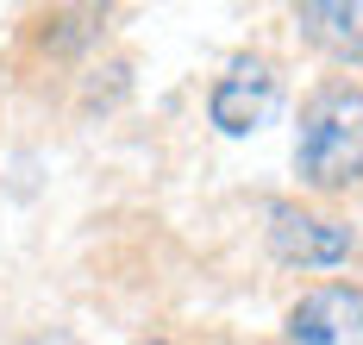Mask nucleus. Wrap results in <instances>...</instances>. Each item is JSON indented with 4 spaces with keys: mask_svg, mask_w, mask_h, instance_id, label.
<instances>
[{
    "mask_svg": "<svg viewBox=\"0 0 363 345\" xmlns=\"http://www.w3.org/2000/svg\"><path fill=\"white\" fill-rule=\"evenodd\" d=\"M294 176L320 201H338V195L363 189V82L332 76L301 101Z\"/></svg>",
    "mask_w": 363,
    "mask_h": 345,
    "instance_id": "obj_1",
    "label": "nucleus"
},
{
    "mask_svg": "<svg viewBox=\"0 0 363 345\" xmlns=\"http://www.w3.org/2000/svg\"><path fill=\"white\" fill-rule=\"evenodd\" d=\"M269 251L289 270H338L357 251V232L313 201H269Z\"/></svg>",
    "mask_w": 363,
    "mask_h": 345,
    "instance_id": "obj_2",
    "label": "nucleus"
},
{
    "mask_svg": "<svg viewBox=\"0 0 363 345\" xmlns=\"http://www.w3.org/2000/svg\"><path fill=\"white\" fill-rule=\"evenodd\" d=\"M276 101H282L276 63L245 50V57L225 63V76H213V88H207V119H213L225 138H251L257 126H269Z\"/></svg>",
    "mask_w": 363,
    "mask_h": 345,
    "instance_id": "obj_3",
    "label": "nucleus"
},
{
    "mask_svg": "<svg viewBox=\"0 0 363 345\" xmlns=\"http://www.w3.org/2000/svg\"><path fill=\"white\" fill-rule=\"evenodd\" d=\"M289 345H363V283H313L282 320Z\"/></svg>",
    "mask_w": 363,
    "mask_h": 345,
    "instance_id": "obj_4",
    "label": "nucleus"
},
{
    "mask_svg": "<svg viewBox=\"0 0 363 345\" xmlns=\"http://www.w3.org/2000/svg\"><path fill=\"white\" fill-rule=\"evenodd\" d=\"M294 26L332 63H363V0H307L294 6Z\"/></svg>",
    "mask_w": 363,
    "mask_h": 345,
    "instance_id": "obj_5",
    "label": "nucleus"
},
{
    "mask_svg": "<svg viewBox=\"0 0 363 345\" xmlns=\"http://www.w3.org/2000/svg\"><path fill=\"white\" fill-rule=\"evenodd\" d=\"M19 345H88V339H75L69 327H44V333H32V339H19Z\"/></svg>",
    "mask_w": 363,
    "mask_h": 345,
    "instance_id": "obj_6",
    "label": "nucleus"
},
{
    "mask_svg": "<svg viewBox=\"0 0 363 345\" xmlns=\"http://www.w3.org/2000/svg\"><path fill=\"white\" fill-rule=\"evenodd\" d=\"M138 345H176V339H138Z\"/></svg>",
    "mask_w": 363,
    "mask_h": 345,
    "instance_id": "obj_7",
    "label": "nucleus"
}]
</instances>
